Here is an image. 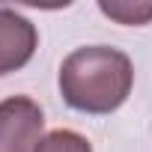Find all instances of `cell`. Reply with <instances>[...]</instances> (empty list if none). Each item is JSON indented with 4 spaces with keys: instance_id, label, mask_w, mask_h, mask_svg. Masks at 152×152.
I'll return each instance as SVG.
<instances>
[{
    "instance_id": "6da1fadb",
    "label": "cell",
    "mask_w": 152,
    "mask_h": 152,
    "mask_svg": "<svg viewBox=\"0 0 152 152\" xmlns=\"http://www.w3.org/2000/svg\"><path fill=\"white\" fill-rule=\"evenodd\" d=\"M134 87L128 54L110 45H87L72 51L60 66V96L72 110L113 113Z\"/></svg>"
},
{
    "instance_id": "7a4b0ae2",
    "label": "cell",
    "mask_w": 152,
    "mask_h": 152,
    "mask_svg": "<svg viewBox=\"0 0 152 152\" xmlns=\"http://www.w3.org/2000/svg\"><path fill=\"white\" fill-rule=\"evenodd\" d=\"M45 128L42 107L27 96L0 102V152H36Z\"/></svg>"
},
{
    "instance_id": "3957f363",
    "label": "cell",
    "mask_w": 152,
    "mask_h": 152,
    "mask_svg": "<svg viewBox=\"0 0 152 152\" xmlns=\"http://www.w3.org/2000/svg\"><path fill=\"white\" fill-rule=\"evenodd\" d=\"M39 45V30L21 12L0 6V78L24 69Z\"/></svg>"
},
{
    "instance_id": "277c9868",
    "label": "cell",
    "mask_w": 152,
    "mask_h": 152,
    "mask_svg": "<svg viewBox=\"0 0 152 152\" xmlns=\"http://www.w3.org/2000/svg\"><path fill=\"white\" fill-rule=\"evenodd\" d=\"M102 15L113 18L116 24L125 27H143L152 21V3H128V0H119V3H99Z\"/></svg>"
},
{
    "instance_id": "5b68a950",
    "label": "cell",
    "mask_w": 152,
    "mask_h": 152,
    "mask_svg": "<svg viewBox=\"0 0 152 152\" xmlns=\"http://www.w3.org/2000/svg\"><path fill=\"white\" fill-rule=\"evenodd\" d=\"M36 152H93L90 140L72 128H57L51 134H45L36 146Z\"/></svg>"
}]
</instances>
